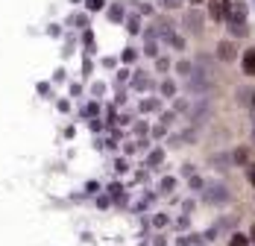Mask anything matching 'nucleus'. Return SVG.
Instances as JSON below:
<instances>
[{
    "label": "nucleus",
    "instance_id": "nucleus-1",
    "mask_svg": "<svg viewBox=\"0 0 255 246\" xmlns=\"http://www.w3.org/2000/svg\"><path fill=\"white\" fill-rule=\"evenodd\" d=\"M182 24H185V29H188L191 35H200V32H203V12H200V9H188Z\"/></svg>",
    "mask_w": 255,
    "mask_h": 246
},
{
    "label": "nucleus",
    "instance_id": "nucleus-5",
    "mask_svg": "<svg viewBox=\"0 0 255 246\" xmlns=\"http://www.w3.org/2000/svg\"><path fill=\"white\" fill-rule=\"evenodd\" d=\"M226 21H247V6L244 0H229V18Z\"/></svg>",
    "mask_w": 255,
    "mask_h": 246
},
{
    "label": "nucleus",
    "instance_id": "nucleus-4",
    "mask_svg": "<svg viewBox=\"0 0 255 246\" xmlns=\"http://www.w3.org/2000/svg\"><path fill=\"white\" fill-rule=\"evenodd\" d=\"M208 15L214 21H226L229 18V0H211L208 3Z\"/></svg>",
    "mask_w": 255,
    "mask_h": 246
},
{
    "label": "nucleus",
    "instance_id": "nucleus-2",
    "mask_svg": "<svg viewBox=\"0 0 255 246\" xmlns=\"http://www.w3.org/2000/svg\"><path fill=\"white\" fill-rule=\"evenodd\" d=\"M188 118H191V123L194 126H200V123H205L208 118H211V103H205V100H200L194 109H188Z\"/></svg>",
    "mask_w": 255,
    "mask_h": 246
},
{
    "label": "nucleus",
    "instance_id": "nucleus-15",
    "mask_svg": "<svg viewBox=\"0 0 255 246\" xmlns=\"http://www.w3.org/2000/svg\"><path fill=\"white\" fill-rule=\"evenodd\" d=\"M135 88H147V76L138 74V79H135Z\"/></svg>",
    "mask_w": 255,
    "mask_h": 246
},
{
    "label": "nucleus",
    "instance_id": "nucleus-16",
    "mask_svg": "<svg viewBox=\"0 0 255 246\" xmlns=\"http://www.w3.org/2000/svg\"><path fill=\"white\" fill-rule=\"evenodd\" d=\"M161 91H164V94H173V91H176V85H173V82H164V85H161Z\"/></svg>",
    "mask_w": 255,
    "mask_h": 246
},
{
    "label": "nucleus",
    "instance_id": "nucleus-18",
    "mask_svg": "<svg viewBox=\"0 0 255 246\" xmlns=\"http://www.w3.org/2000/svg\"><path fill=\"white\" fill-rule=\"evenodd\" d=\"M247 176H250V185H255V164H250V170H247Z\"/></svg>",
    "mask_w": 255,
    "mask_h": 246
},
{
    "label": "nucleus",
    "instance_id": "nucleus-9",
    "mask_svg": "<svg viewBox=\"0 0 255 246\" xmlns=\"http://www.w3.org/2000/svg\"><path fill=\"white\" fill-rule=\"evenodd\" d=\"M229 29H232V35H238V38L250 35V32H247V24H244V21H229Z\"/></svg>",
    "mask_w": 255,
    "mask_h": 246
},
{
    "label": "nucleus",
    "instance_id": "nucleus-17",
    "mask_svg": "<svg viewBox=\"0 0 255 246\" xmlns=\"http://www.w3.org/2000/svg\"><path fill=\"white\" fill-rule=\"evenodd\" d=\"M155 106H158V103H153V100H147V103H144V106H141V109H144V112H153Z\"/></svg>",
    "mask_w": 255,
    "mask_h": 246
},
{
    "label": "nucleus",
    "instance_id": "nucleus-11",
    "mask_svg": "<svg viewBox=\"0 0 255 246\" xmlns=\"http://www.w3.org/2000/svg\"><path fill=\"white\" fill-rule=\"evenodd\" d=\"M238 100H241V106H250V100H253V94H250L247 88H241V91H238Z\"/></svg>",
    "mask_w": 255,
    "mask_h": 246
},
{
    "label": "nucleus",
    "instance_id": "nucleus-20",
    "mask_svg": "<svg viewBox=\"0 0 255 246\" xmlns=\"http://www.w3.org/2000/svg\"><path fill=\"white\" fill-rule=\"evenodd\" d=\"M250 106H253V109H255V91H253V103H250Z\"/></svg>",
    "mask_w": 255,
    "mask_h": 246
},
{
    "label": "nucleus",
    "instance_id": "nucleus-12",
    "mask_svg": "<svg viewBox=\"0 0 255 246\" xmlns=\"http://www.w3.org/2000/svg\"><path fill=\"white\" fill-rule=\"evenodd\" d=\"M232 246H250V238L247 235H235L232 238Z\"/></svg>",
    "mask_w": 255,
    "mask_h": 246
},
{
    "label": "nucleus",
    "instance_id": "nucleus-19",
    "mask_svg": "<svg viewBox=\"0 0 255 246\" xmlns=\"http://www.w3.org/2000/svg\"><path fill=\"white\" fill-rule=\"evenodd\" d=\"M103 6V0H88V9H100Z\"/></svg>",
    "mask_w": 255,
    "mask_h": 246
},
{
    "label": "nucleus",
    "instance_id": "nucleus-21",
    "mask_svg": "<svg viewBox=\"0 0 255 246\" xmlns=\"http://www.w3.org/2000/svg\"><path fill=\"white\" fill-rule=\"evenodd\" d=\"M194 3H197V0H194Z\"/></svg>",
    "mask_w": 255,
    "mask_h": 246
},
{
    "label": "nucleus",
    "instance_id": "nucleus-14",
    "mask_svg": "<svg viewBox=\"0 0 255 246\" xmlns=\"http://www.w3.org/2000/svg\"><path fill=\"white\" fill-rule=\"evenodd\" d=\"M109 15H112V21H121V18H124V12H121V6H112V12H109Z\"/></svg>",
    "mask_w": 255,
    "mask_h": 246
},
{
    "label": "nucleus",
    "instance_id": "nucleus-13",
    "mask_svg": "<svg viewBox=\"0 0 255 246\" xmlns=\"http://www.w3.org/2000/svg\"><path fill=\"white\" fill-rule=\"evenodd\" d=\"M158 3H161L164 9H179V6H182V0H158Z\"/></svg>",
    "mask_w": 255,
    "mask_h": 246
},
{
    "label": "nucleus",
    "instance_id": "nucleus-10",
    "mask_svg": "<svg viewBox=\"0 0 255 246\" xmlns=\"http://www.w3.org/2000/svg\"><path fill=\"white\" fill-rule=\"evenodd\" d=\"M247 158H250V155H247V149H244V147H238V149H235V155H232V161H235V164H247Z\"/></svg>",
    "mask_w": 255,
    "mask_h": 246
},
{
    "label": "nucleus",
    "instance_id": "nucleus-8",
    "mask_svg": "<svg viewBox=\"0 0 255 246\" xmlns=\"http://www.w3.org/2000/svg\"><path fill=\"white\" fill-rule=\"evenodd\" d=\"M244 71L255 76V50H247L244 53Z\"/></svg>",
    "mask_w": 255,
    "mask_h": 246
},
{
    "label": "nucleus",
    "instance_id": "nucleus-6",
    "mask_svg": "<svg viewBox=\"0 0 255 246\" xmlns=\"http://www.w3.org/2000/svg\"><path fill=\"white\" fill-rule=\"evenodd\" d=\"M197 71H200V74L203 76H208V79H214V65H211V59H208V56H205V53H200V56H197Z\"/></svg>",
    "mask_w": 255,
    "mask_h": 246
},
{
    "label": "nucleus",
    "instance_id": "nucleus-3",
    "mask_svg": "<svg viewBox=\"0 0 255 246\" xmlns=\"http://www.w3.org/2000/svg\"><path fill=\"white\" fill-rule=\"evenodd\" d=\"M205 202H211V205L229 202V188H226V185H211V188H205Z\"/></svg>",
    "mask_w": 255,
    "mask_h": 246
},
{
    "label": "nucleus",
    "instance_id": "nucleus-7",
    "mask_svg": "<svg viewBox=\"0 0 255 246\" xmlns=\"http://www.w3.org/2000/svg\"><path fill=\"white\" fill-rule=\"evenodd\" d=\"M235 56H238V53H235V44H232V41H220V44H217V59H220V62H232Z\"/></svg>",
    "mask_w": 255,
    "mask_h": 246
}]
</instances>
